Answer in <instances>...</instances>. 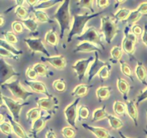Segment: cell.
Here are the masks:
<instances>
[{"label":"cell","mask_w":147,"mask_h":138,"mask_svg":"<svg viewBox=\"0 0 147 138\" xmlns=\"http://www.w3.org/2000/svg\"><path fill=\"white\" fill-rule=\"evenodd\" d=\"M54 17L58 22L60 30V39L63 38L66 30H69L70 27V1L65 0L61 5L57 8Z\"/></svg>","instance_id":"6da1fadb"},{"label":"cell","mask_w":147,"mask_h":138,"mask_svg":"<svg viewBox=\"0 0 147 138\" xmlns=\"http://www.w3.org/2000/svg\"><path fill=\"white\" fill-rule=\"evenodd\" d=\"M101 12H96L92 14H76L73 17V23L72 25L71 29L68 33L67 41L70 43L72 40L73 37L75 35L80 36L83 34L85 26L86 23L94 17H98L99 14H101Z\"/></svg>","instance_id":"7a4b0ae2"},{"label":"cell","mask_w":147,"mask_h":138,"mask_svg":"<svg viewBox=\"0 0 147 138\" xmlns=\"http://www.w3.org/2000/svg\"><path fill=\"white\" fill-rule=\"evenodd\" d=\"M101 32L105 37L106 43L111 44L113 37L118 32V27L116 22L111 17H103L101 18Z\"/></svg>","instance_id":"3957f363"},{"label":"cell","mask_w":147,"mask_h":138,"mask_svg":"<svg viewBox=\"0 0 147 138\" xmlns=\"http://www.w3.org/2000/svg\"><path fill=\"white\" fill-rule=\"evenodd\" d=\"M1 87L7 88L11 91L14 97L20 99L22 101L27 100V98L34 94L33 92H30L26 90L20 83V80H15L11 82H7L1 85Z\"/></svg>","instance_id":"277c9868"},{"label":"cell","mask_w":147,"mask_h":138,"mask_svg":"<svg viewBox=\"0 0 147 138\" xmlns=\"http://www.w3.org/2000/svg\"><path fill=\"white\" fill-rule=\"evenodd\" d=\"M100 37H101V34L94 27H89L82 35L78 36L76 39L81 43L82 42H89V43H95L98 45H100L104 50V45L102 43Z\"/></svg>","instance_id":"5b68a950"},{"label":"cell","mask_w":147,"mask_h":138,"mask_svg":"<svg viewBox=\"0 0 147 138\" xmlns=\"http://www.w3.org/2000/svg\"><path fill=\"white\" fill-rule=\"evenodd\" d=\"M1 101L4 103V104L7 106V108L9 109V110L10 111V112L11 113L12 115V117L16 122H18L19 119H20V112H21L22 109L24 106H28L30 103L28 102H26V103H21V102L17 101L14 100V99H11V98H9L7 96H4V95L1 93Z\"/></svg>","instance_id":"8992f818"},{"label":"cell","mask_w":147,"mask_h":138,"mask_svg":"<svg viewBox=\"0 0 147 138\" xmlns=\"http://www.w3.org/2000/svg\"><path fill=\"white\" fill-rule=\"evenodd\" d=\"M137 43V36L129 32V27H126L124 30V37L122 41V49L129 55L134 57L135 51V45Z\"/></svg>","instance_id":"52a82bcc"},{"label":"cell","mask_w":147,"mask_h":138,"mask_svg":"<svg viewBox=\"0 0 147 138\" xmlns=\"http://www.w3.org/2000/svg\"><path fill=\"white\" fill-rule=\"evenodd\" d=\"M37 104L39 108L50 114H55L59 109L58 99L53 95L47 98H40L37 99Z\"/></svg>","instance_id":"ba28073f"},{"label":"cell","mask_w":147,"mask_h":138,"mask_svg":"<svg viewBox=\"0 0 147 138\" xmlns=\"http://www.w3.org/2000/svg\"><path fill=\"white\" fill-rule=\"evenodd\" d=\"M20 76V73L15 71L12 66L9 64L4 59L1 57L0 58V82L1 85L7 83L8 80L14 76Z\"/></svg>","instance_id":"9c48e42d"},{"label":"cell","mask_w":147,"mask_h":138,"mask_svg":"<svg viewBox=\"0 0 147 138\" xmlns=\"http://www.w3.org/2000/svg\"><path fill=\"white\" fill-rule=\"evenodd\" d=\"M80 101V98H77L75 99L73 103L67 106L64 110V114L65 116L66 120L67 123L72 126V127H76V118L78 116V104Z\"/></svg>","instance_id":"30bf717a"},{"label":"cell","mask_w":147,"mask_h":138,"mask_svg":"<svg viewBox=\"0 0 147 138\" xmlns=\"http://www.w3.org/2000/svg\"><path fill=\"white\" fill-rule=\"evenodd\" d=\"M94 60L95 57L93 56H90L88 58L78 60L72 66V68L74 70V71L77 74L79 80H83V78L85 77V75H86V70L88 68L89 64Z\"/></svg>","instance_id":"8fae6325"},{"label":"cell","mask_w":147,"mask_h":138,"mask_svg":"<svg viewBox=\"0 0 147 138\" xmlns=\"http://www.w3.org/2000/svg\"><path fill=\"white\" fill-rule=\"evenodd\" d=\"M24 41L32 53H42L46 55V57H50V53L40 38H25Z\"/></svg>","instance_id":"7c38bea8"},{"label":"cell","mask_w":147,"mask_h":138,"mask_svg":"<svg viewBox=\"0 0 147 138\" xmlns=\"http://www.w3.org/2000/svg\"><path fill=\"white\" fill-rule=\"evenodd\" d=\"M52 114H50L47 113V114H42L41 116L38 118L37 119H36L34 122L32 123V129L30 130V132L32 134L33 137L36 138L37 134L42 131L43 129V128L45 126L46 123H47V121L51 118Z\"/></svg>","instance_id":"4fadbf2b"},{"label":"cell","mask_w":147,"mask_h":138,"mask_svg":"<svg viewBox=\"0 0 147 138\" xmlns=\"http://www.w3.org/2000/svg\"><path fill=\"white\" fill-rule=\"evenodd\" d=\"M107 62L103 61L99 58L98 53V52H95V60H93V63L90 66V68H89L88 72V81H90L98 73L100 70V69L106 66L107 64Z\"/></svg>","instance_id":"5bb4252c"},{"label":"cell","mask_w":147,"mask_h":138,"mask_svg":"<svg viewBox=\"0 0 147 138\" xmlns=\"http://www.w3.org/2000/svg\"><path fill=\"white\" fill-rule=\"evenodd\" d=\"M41 60L50 63L52 66L58 70H62L65 68L67 64L65 57L62 55L50 57H41Z\"/></svg>","instance_id":"9a60e30c"},{"label":"cell","mask_w":147,"mask_h":138,"mask_svg":"<svg viewBox=\"0 0 147 138\" xmlns=\"http://www.w3.org/2000/svg\"><path fill=\"white\" fill-rule=\"evenodd\" d=\"M24 83L27 85H28V86H30V89H31L34 92L45 94L47 97L52 96V95L49 93L48 90H47V87H46V85L44 83H42V82L37 81V80H24Z\"/></svg>","instance_id":"2e32d148"},{"label":"cell","mask_w":147,"mask_h":138,"mask_svg":"<svg viewBox=\"0 0 147 138\" xmlns=\"http://www.w3.org/2000/svg\"><path fill=\"white\" fill-rule=\"evenodd\" d=\"M82 126H83V128L91 132L98 138H113L110 135L109 131H107L104 128L96 127V126H90L88 124H82Z\"/></svg>","instance_id":"e0dca14e"},{"label":"cell","mask_w":147,"mask_h":138,"mask_svg":"<svg viewBox=\"0 0 147 138\" xmlns=\"http://www.w3.org/2000/svg\"><path fill=\"white\" fill-rule=\"evenodd\" d=\"M75 53L81 52V53H91V52H98L101 53V50L95 45L93 43H89V42H82L79 43L77 47L74 49Z\"/></svg>","instance_id":"ac0fdd59"},{"label":"cell","mask_w":147,"mask_h":138,"mask_svg":"<svg viewBox=\"0 0 147 138\" xmlns=\"http://www.w3.org/2000/svg\"><path fill=\"white\" fill-rule=\"evenodd\" d=\"M7 116L9 121V123L11 124V125L13 132H14V133L20 138H30V137L27 135V132L24 131V129L22 127L21 125L18 123V122H16V121L13 119V117H11L10 115L7 114Z\"/></svg>","instance_id":"d6986e66"},{"label":"cell","mask_w":147,"mask_h":138,"mask_svg":"<svg viewBox=\"0 0 147 138\" xmlns=\"http://www.w3.org/2000/svg\"><path fill=\"white\" fill-rule=\"evenodd\" d=\"M126 110H127L129 116L133 120L135 126H138L139 113H138V109L134 101H128L126 102Z\"/></svg>","instance_id":"ffe728a7"},{"label":"cell","mask_w":147,"mask_h":138,"mask_svg":"<svg viewBox=\"0 0 147 138\" xmlns=\"http://www.w3.org/2000/svg\"><path fill=\"white\" fill-rule=\"evenodd\" d=\"M135 73L138 79L145 86H147V72L146 68L143 63L140 61H138V64L135 69Z\"/></svg>","instance_id":"44dd1931"},{"label":"cell","mask_w":147,"mask_h":138,"mask_svg":"<svg viewBox=\"0 0 147 138\" xmlns=\"http://www.w3.org/2000/svg\"><path fill=\"white\" fill-rule=\"evenodd\" d=\"M92 85L88 84H79L75 88L73 91L72 92L71 96L76 98H81L86 96L88 93V91L92 87Z\"/></svg>","instance_id":"7402d4cb"},{"label":"cell","mask_w":147,"mask_h":138,"mask_svg":"<svg viewBox=\"0 0 147 138\" xmlns=\"http://www.w3.org/2000/svg\"><path fill=\"white\" fill-rule=\"evenodd\" d=\"M117 87L120 93L123 96L125 100H127L128 94L130 90V85L124 79L121 78H118L117 79Z\"/></svg>","instance_id":"603a6c76"},{"label":"cell","mask_w":147,"mask_h":138,"mask_svg":"<svg viewBox=\"0 0 147 138\" xmlns=\"http://www.w3.org/2000/svg\"><path fill=\"white\" fill-rule=\"evenodd\" d=\"M111 88L110 86H100L96 90V96L100 102L106 100L110 96Z\"/></svg>","instance_id":"cb8c5ba5"},{"label":"cell","mask_w":147,"mask_h":138,"mask_svg":"<svg viewBox=\"0 0 147 138\" xmlns=\"http://www.w3.org/2000/svg\"><path fill=\"white\" fill-rule=\"evenodd\" d=\"M45 39V42L47 44L53 46L54 47H56L58 45V39H57V34L54 30H49L46 33Z\"/></svg>","instance_id":"d4e9b609"},{"label":"cell","mask_w":147,"mask_h":138,"mask_svg":"<svg viewBox=\"0 0 147 138\" xmlns=\"http://www.w3.org/2000/svg\"><path fill=\"white\" fill-rule=\"evenodd\" d=\"M63 1H57V0H49V1H39L38 4L34 7V9L41 10L45 9H49L50 7H54L56 4L59 3H63Z\"/></svg>","instance_id":"484cf974"},{"label":"cell","mask_w":147,"mask_h":138,"mask_svg":"<svg viewBox=\"0 0 147 138\" xmlns=\"http://www.w3.org/2000/svg\"><path fill=\"white\" fill-rule=\"evenodd\" d=\"M108 114L106 111V106H103L100 108H98L93 112V118L92 121L93 122H96V121H100L101 119L107 118Z\"/></svg>","instance_id":"4316f807"},{"label":"cell","mask_w":147,"mask_h":138,"mask_svg":"<svg viewBox=\"0 0 147 138\" xmlns=\"http://www.w3.org/2000/svg\"><path fill=\"white\" fill-rule=\"evenodd\" d=\"M42 114V109L40 108H32L27 113V119L30 122H34Z\"/></svg>","instance_id":"83f0119b"},{"label":"cell","mask_w":147,"mask_h":138,"mask_svg":"<svg viewBox=\"0 0 147 138\" xmlns=\"http://www.w3.org/2000/svg\"><path fill=\"white\" fill-rule=\"evenodd\" d=\"M122 55H123V49H122V47H119V46H114L111 50V61L116 63L119 60H121Z\"/></svg>","instance_id":"f1b7e54d"},{"label":"cell","mask_w":147,"mask_h":138,"mask_svg":"<svg viewBox=\"0 0 147 138\" xmlns=\"http://www.w3.org/2000/svg\"><path fill=\"white\" fill-rule=\"evenodd\" d=\"M142 15H143V14L136 9V10H134V11H132L131 12L130 15L129 16V17H128L124 22L127 23L129 26H131L132 24H134V23L137 22L140 20Z\"/></svg>","instance_id":"f546056e"},{"label":"cell","mask_w":147,"mask_h":138,"mask_svg":"<svg viewBox=\"0 0 147 138\" xmlns=\"http://www.w3.org/2000/svg\"><path fill=\"white\" fill-rule=\"evenodd\" d=\"M107 119H109V122L110 123L111 126V128L113 129L118 130V129H121L123 126V122L119 118L116 117V116L109 114L107 116Z\"/></svg>","instance_id":"4dcf8cb0"},{"label":"cell","mask_w":147,"mask_h":138,"mask_svg":"<svg viewBox=\"0 0 147 138\" xmlns=\"http://www.w3.org/2000/svg\"><path fill=\"white\" fill-rule=\"evenodd\" d=\"M22 23L27 27L28 30H30L31 32H36L37 30V27H38V24H37V22L34 20V19L27 18L26 20H23L22 21Z\"/></svg>","instance_id":"1f68e13d"},{"label":"cell","mask_w":147,"mask_h":138,"mask_svg":"<svg viewBox=\"0 0 147 138\" xmlns=\"http://www.w3.org/2000/svg\"><path fill=\"white\" fill-rule=\"evenodd\" d=\"M53 87L56 91L63 93V92H65L66 91V89H67V83H66L65 80L63 78L56 79V80H55L53 81Z\"/></svg>","instance_id":"d6a6232c"},{"label":"cell","mask_w":147,"mask_h":138,"mask_svg":"<svg viewBox=\"0 0 147 138\" xmlns=\"http://www.w3.org/2000/svg\"><path fill=\"white\" fill-rule=\"evenodd\" d=\"M131 12L126 8H121L118 10L114 14L113 17L117 21H125L129 17Z\"/></svg>","instance_id":"836d02e7"},{"label":"cell","mask_w":147,"mask_h":138,"mask_svg":"<svg viewBox=\"0 0 147 138\" xmlns=\"http://www.w3.org/2000/svg\"><path fill=\"white\" fill-rule=\"evenodd\" d=\"M0 44H1V47H4V49L7 50V51L10 52L12 54H14V55L18 56L20 55H22L23 53V52L22 50H19L17 49H16L14 46L11 45V44L9 43L8 42H7L6 40H0Z\"/></svg>","instance_id":"e575fe53"},{"label":"cell","mask_w":147,"mask_h":138,"mask_svg":"<svg viewBox=\"0 0 147 138\" xmlns=\"http://www.w3.org/2000/svg\"><path fill=\"white\" fill-rule=\"evenodd\" d=\"M111 65L110 63H107L106 66H103L100 69L99 73H98V76L99 78L101 81H103V80L109 78L111 74Z\"/></svg>","instance_id":"d590c367"},{"label":"cell","mask_w":147,"mask_h":138,"mask_svg":"<svg viewBox=\"0 0 147 138\" xmlns=\"http://www.w3.org/2000/svg\"><path fill=\"white\" fill-rule=\"evenodd\" d=\"M121 64V69L123 73V75L127 76L129 78H130L132 81H134V76H133V72H132L131 68V66L128 64L126 62L123 61V60H120Z\"/></svg>","instance_id":"8d00e7d4"},{"label":"cell","mask_w":147,"mask_h":138,"mask_svg":"<svg viewBox=\"0 0 147 138\" xmlns=\"http://www.w3.org/2000/svg\"><path fill=\"white\" fill-rule=\"evenodd\" d=\"M126 110V104L120 101H116L113 103V111L117 115H124Z\"/></svg>","instance_id":"74e56055"},{"label":"cell","mask_w":147,"mask_h":138,"mask_svg":"<svg viewBox=\"0 0 147 138\" xmlns=\"http://www.w3.org/2000/svg\"><path fill=\"white\" fill-rule=\"evenodd\" d=\"M33 12H34V15H35L37 20L38 22H52V20H50L48 15L45 12L42 11V10L33 9Z\"/></svg>","instance_id":"f35d334b"},{"label":"cell","mask_w":147,"mask_h":138,"mask_svg":"<svg viewBox=\"0 0 147 138\" xmlns=\"http://www.w3.org/2000/svg\"><path fill=\"white\" fill-rule=\"evenodd\" d=\"M33 68L36 71L37 76H40L41 77H48V70H47L45 65H44L43 63H36Z\"/></svg>","instance_id":"ab89813d"},{"label":"cell","mask_w":147,"mask_h":138,"mask_svg":"<svg viewBox=\"0 0 147 138\" xmlns=\"http://www.w3.org/2000/svg\"><path fill=\"white\" fill-rule=\"evenodd\" d=\"M90 109L88 106L83 105L80 106L78 111V116L79 120H86L90 116Z\"/></svg>","instance_id":"60d3db41"},{"label":"cell","mask_w":147,"mask_h":138,"mask_svg":"<svg viewBox=\"0 0 147 138\" xmlns=\"http://www.w3.org/2000/svg\"><path fill=\"white\" fill-rule=\"evenodd\" d=\"M77 5L78 7H81V8H86L90 10V12H92L93 14H94L95 9H93V0H90V1H86V0H80L77 2Z\"/></svg>","instance_id":"b9f144b4"},{"label":"cell","mask_w":147,"mask_h":138,"mask_svg":"<svg viewBox=\"0 0 147 138\" xmlns=\"http://www.w3.org/2000/svg\"><path fill=\"white\" fill-rule=\"evenodd\" d=\"M62 135L65 138H74L76 135V131L72 126H65L62 129Z\"/></svg>","instance_id":"7bdbcfd3"},{"label":"cell","mask_w":147,"mask_h":138,"mask_svg":"<svg viewBox=\"0 0 147 138\" xmlns=\"http://www.w3.org/2000/svg\"><path fill=\"white\" fill-rule=\"evenodd\" d=\"M15 14L17 17H20V19L26 20V17L28 15V12L27 9L23 6H17L15 9Z\"/></svg>","instance_id":"ee69618b"},{"label":"cell","mask_w":147,"mask_h":138,"mask_svg":"<svg viewBox=\"0 0 147 138\" xmlns=\"http://www.w3.org/2000/svg\"><path fill=\"white\" fill-rule=\"evenodd\" d=\"M0 129L1 131L5 135H11L13 132L12 127H11V124L9 123V122H4L0 123Z\"/></svg>","instance_id":"f6af8a7d"},{"label":"cell","mask_w":147,"mask_h":138,"mask_svg":"<svg viewBox=\"0 0 147 138\" xmlns=\"http://www.w3.org/2000/svg\"><path fill=\"white\" fill-rule=\"evenodd\" d=\"M4 37H5L6 41L8 42L10 44H16L18 43V38L11 32H7L4 33Z\"/></svg>","instance_id":"bcb514c9"},{"label":"cell","mask_w":147,"mask_h":138,"mask_svg":"<svg viewBox=\"0 0 147 138\" xmlns=\"http://www.w3.org/2000/svg\"><path fill=\"white\" fill-rule=\"evenodd\" d=\"M11 27H12L13 31L17 34H20L24 30V26L22 22L19 21H14L11 24Z\"/></svg>","instance_id":"7dc6e473"},{"label":"cell","mask_w":147,"mask_h":138,"mask_svg":"<svg viewBox=\"0 0 147 138\" xmlns=\"http://www.w3.org/2000/svg\"><path fill=\"white\" fill-rule=\"evenodd\" d=\"M0 54H1V57H11V58L14 59L15 60H19V57L18 56L14 55V54H12L10 52L7 51L6 49H4V47H0Z\"/></svg>","instance_id":"c3c4849f"},{"label":"cell","mask_w":147,"mask_h":138,"mask_svg":"<svg viewBox=\"0 0 147 138\" xmlns=\"http://www.w3.org/2000/svg\"><path fill=\"white\" fill-rule=\"evenodd\" d=\"M26 76L27 78H29L31 80H34L37 79V74L35 70H34L33 68L29 67L26 70Z\"/></svg>","instance_id":"681fc988"},{"label":"cell","mask_w":147,"mask_h":138,"mask_svg":"<svg viewBox=\"0 0 147 138\" xmlns=\"http://www.w3.org/2000/svg\"><path fill=\"white\" fill-rule=\"evenodd\" d=\"M147 99V88L144 89V90L142 91L137 96V98H136V104L139 106V103L141 102L144 101L146 100Z\"/></svg>","instance_id":"f907efd6"},{"label":"cell","mask_w":147,"mask_h":138,"mask_svg":"<svg viewBox=\"0 0 147 138\" xmlns=\"http://www.w3.org/2000/svg\"><path fill=\"white\" fill-rule=\"evenodd\" d=\"M131 31H132V33L134 34L136 36L141 35V34L142 35L144 32V30L142 27V26H140L139 24H135L132 26Z\"/></svg>","instance_id":"816d5d0a"},{"label":"cell","mask_w":147,"mask_h":138,"mask_svg":"<svg viewBox=\"0 0 147 138\" xmlns=\"http://www.w3.org/2000/svg\"><path fill=\"white\" fill-rule=\"evenodd\" d=\"M96 4H97V6L98 8L104 9L110 4V2L108 0H97Z\"/></svg>","instance_id":"f5cc1de1"},{"label":"cell","mask_w":147,"mask_h":138,"mask_svg":"<svg viewBox=\"0 0 147 138\" xmlns=\"http://www.w3.org/2000/svg\"><path fill=\"white\" fill-rule=\"evenodd\" d=\"M137 9L142 13V14H147V2H143L139 5Z\"/></svg>","instance_id":"db71d44e"},{"label":"cell","mask_w":147,"mask_h":138,"mask_svg":"<svg viewBox=\"0 0 147 138\" xmlns=\"http://www.w3.org/2000/svg\"><path fill=\"white\" fill-rule=\"evenodd\" d=\"M142 41L144 43L145 45L147 47V24H145L144 28V32L142 34Z\"/></svg>","instance_id":"11a10c76"},{"label":"cell","mask_w":147,"mask_h":138,"mask_svg":"<svg viewBox=\"0 0 147 138\" xmlns=\"http://www.w3.org/2000/svg\"><path fill=\"white\" fill-rule=\"evenodd\" d=\"M46 138H57V137H56L55 134V132H53V129H50V130L47 131V133H46Z\"/></svg>","instance_id":"9f6ffc18"},{"label":"cell","mask_w":147,"mask_h":138,"mask_svg":"<svg viewBox=\"0 0 147 138\" xmlns=\"http://www.w3.org/2000/svg\"><path fill=\"white\" fill-rule=\"evenodd\" d=\"M39 1H37V0H33V1H31V0H27V3L32 7H34L37 4H38Z\"/></svg>","instance_id":"6f0895ef"},{"label":"cell","mask_w":147,"mask_h":138,"mask_svg":"<svg viewBox=\"0 0 147 138\" xmlns=\"http://www.w3.org/2000/svg\"><path fill=\"white\" fill-rule=\"evenodd\" d=\"M4 24V19L3 16H0V27H2Z\"/></svg>","instance_id":"680465c9"},{"label":"cell","mask_w":147,"mask_h":138,"mask_svg":"<svg viewBox=\"0 0 147 138\" xmlns=\"http://www.w3.org/2000/svg\"><path fill=\"white\" fill-rule=\"evenodd\" d=\"M119 135H120L121 138H129V137H126V135H124L123 133H122V132H119ZM138 138H140V137H138Z\"/></svg>","instance_id":"91938a15"},{"label":"cell","mask_w":147,"mask_h":138,"mask_svg":"<svg viewBox=\"0 0 147 138\" xmlns=\"http://www.w3.org/2000/svg\"><path fill=\"white\" fill-rule=\"evenodd\" d=\"M0 117H1V119H0V122H1H1H4V115L2 114H0Z\"/></svg>","instance_id":"94428289"},{"label":"cell","mask_w":147,"mask_h":138,"mask_svg":"<svg viewBox=\"0 0 147 138\" xmlns=\"http://www.w3.org/2000/svg\"><path fill=\"white\" fill-rule=\"evenodd\" d=\"M144 132L145 133H146V138H147V131L146 130V129H144Z\"/></svg>","instance_id":"6125c7cd"},{"label":"cell","mask_w":147,"mask_h":138,"mask_svg":"<svg viewBox=\"0 0 147 138\" xmlns=\"http://www.w3.org/2000/svg\"><path fill=\"white\" fill-rule=\"evenodd\" d=\"M146 114H147V109H146Z\"/></svg>","instance_id":"be15d7a7"}]
</instances>
